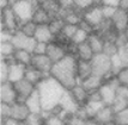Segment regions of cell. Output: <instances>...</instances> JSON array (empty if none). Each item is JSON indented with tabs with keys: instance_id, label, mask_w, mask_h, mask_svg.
Listing matches in <instances>:
<instances>
[{
	"instance_id": "6da1fadb",
	"label": "cell",
	"mask_w": 128,
	"mask_h": 125,
	"mask_svg": "<svg viewBox=\"0 0 128 125\" xmlns=\"http://www.w3.org/2000/svg\"><path fill=\"white\" fill-rule=\"evenodd\" d=\"M36 88L42 101L43 112H52L55 107H58L64 93L66 92V88L50 75L46 76L36 86Z\"/></svg>"
},
{
	"instance_id": "7a4b0ae2",
	"label": "cell",
	"mask_w": 128,
	"mask_h": 125,
	"mask_svg": "<svg viewBox=\"0 0 128 125\" xmlns=\"http://www.w3.org/2000/svg\"><path fill=\"white\" fill-rule=\"evenodd\" d=\"M77 62L78 59H76L74 54H67L62 60L53 64L50 76L56 79L66 89H71L79 83Z\"/></svg>"
},
{
	"instance_id": "3957f363",
	"label": "cell",
	"mask_w": 128,
	"mask_h": 125,
	"mask_svg": "<svg viewBox=\"0 0 128 125\" xmlns=\"http://www.w3.org/2000/svg\"><path fill=\"white\" fill-rule=\"evenodd\" d=\"M91 64H92V73L103 77L104 80H108L109 76H115L112 74V57L106 55L104 53L95 54V56L91 60Z\"/></svg>"
},
{
	"instance_id": "277c9868",
	"label": "cell",
	"mask_w": 128,
	"mask_h": 125,
	"mask_svg": "<svg viewBox=\"0 0 128 125\" xmlns=\"http://www.w3.org/2000/svg\"><path fill=\"white\" fill-rule=\"evenodd\" d=\"M38 6H36L30 0H18L14 4L11 5V8L13 10L16 17L20 23V25L32 20L34 13Z\"/></svg>"
},
{
	"instance_id": "5b68a950",
	"label": "cell",
	"mask_w": 128,
	"mask_h": 125,
	"mask_svg": "<svg viewBox=\"0 0 128 125\" xmlns=\"http://www.w3.org/2000/svg\"><path fill=\"white\" fill-rule=\"evenodd\" d=\"M118 85H120V81L117 80L116 76H112L110 79H108L103 82V85L100 87L98 92H100L102 100L106 105H112V103L115 101Z\"/></svg>"
},
{
	"instance_id": "8992f818",
	"label": "cell",
	"mask_w": 128,
	"mask_h": 125,
	"mask_svg": "<svg viewBox=\"0 0 128 125\" xmlns=\"http://www.w3.org/2000/svg\"><path fill=\"white\" fill-rule=\"evenodd\" d=\"M11 42L14 45L16 50H26V51H30L31 54H34L35 47L37 44V41L35 39V37L23 33L20 30H18L13 33Z\"/></svg>"
},
{
	"instance_id": "52a82bcc",
	"label": "cell",
	"mask_w": 128,
	"mask_h": 125,
	"mask_svg": "<svg viewBox=\"0 0 128 125\" xmlns=\"http://www.w3.org/2000/svg\"><path fill=\"white\" fill-rule=\"evenodd\" d=\"M1 29H6L10 30L12 32H16L19 30L20 27V23L18 20V18L16 17L13 10L10 7H7L5 10H1Z\"/></svg>"
},
{
	"instance_id": "ba28073f",
	"label": "cell",
	"mask_w": 128,
	"mask_h": 125,
	"mask_svg": "<svg viewBox=\"0 0 128 125\" xmlns=\"http://www.w3.org/2000/svg\"><path fill=\"white\" fill-rule=\"evenodd\" d=\"M4 59V57H2ZM6 60L10 63V71H8V81L12 83H16L19 80L24 79L25 76V70H26V65L22 64L19 62L14 60V57H7Z\"/></svg>"
},
{
	"instance_id": "9c48e42d",
	"label": "cell",
	"mask_w": 128,
	"mask_h": 125,
	"mask_svg": "<svg viewBox=\"0 0 128 125\" xmlns=\"http://www.w3.org/2000/svg\"><path fill=\"white\" fill-rule=\"evenodd\" d=\"M83 19L85 22H88L91 26H94L95 29L97 26H100V23L104 20V16H103V11H102V5L92 6L91 8L84 11Z\"/></svg>"
},
{
	"instance_id": "30bf717a",
	"label": "cell",
	"mask_w": 128,
	"mask_h": 125,
	"mask_svg": "<svg viewBox=\"0 0 128 125\" xmlns=\"http://www.w3.org/2000/svg\"><path fill=\"white\" fill-rule=\"evenodd\" d=\"M17 101H18V94L16 92L14 85L10 81L0 83V103L12 105Z\"/></svg>"
},
{
	"instance_id": "8fae6325",
	"label": "cell",
	"mask_w": 128,
	"mask_h": 125,
	"mask_svg": "<svg viewBox=\"0 0 128 125\" xmlns=\"http://www.w3.org/2000/svg\"><path fill=\"white\" fill-rule=\"evenodd\" d=\"M59 106L65 112H67V113H70V114H76L80 110V107H82L78 101L74 99V97L72 95V93H71L70 89H66V92L64 93Z\"/></svg>"
},
{
	"instance_id": "7c38bea8",
	"label": "cell",
	"mask_w": 128,
	"mask_h": 125,
	"mask_svg": "<svg viewBox=\"0 0 128 125\" xmlns=\"http://www.w3.org/2000/svg\"><path fill=\"white\" fill-rule=\"evenodd\" d=\"M53 64H54L53 61L50 60L49 56L47 54H43V55L32 54V60H31V64L30 65H32L36 69L41 70L47 76L50 75V70H52Z\"/></svg>"
},
{
	"instance_id": "4fadbf2b",
	"label": "cell",
	"mask_w": 128,
	"mask_h": 125,
	"mask_svg": "<svg viewBox=\"0 0 128 125\" xmlns=\"http://www.w3.org/2000/svg\"><path fill=\"white\" fill-rule=\"evenodd\" d=\"M13 85H14L16 92L18 94V101H20V103H25L26 98L36 89V86L34 83H31L30 81H28L25 77L19 80L16 83H13Z\"/></svg>"
},
{
	"instance_id": "5bb4252c",
	"label": "cell",
	"mask_w": 128,
	"mask_h": 125,
	"mask_svg": "<svg viewBox=\"0 0 128 125\" xmlns=\"http://www.w3.org/2000/svg\"><path fill=\"white\" fill-rule=\"evenodd\" d=\"M47 55L49 56V59L53 61V63H56L60 60H62L67 55V50L65 47H62L61 44L56 43L55 41H53L52 43L48 44L47 48Z\"/></svg>"
},
{
	"instance_id": "9a60e30c",
	"label": "cell",
	"mask_w": 128,
	"mask_h": 125,
	"mask_svg": "<svg viewBox=\"0 0 128 125\" xmlns=\"http://www.w3.org/2000/svg\"><path fill=\"white\" fill-rule=\"evenodd\" d=\"M25 105L28 106L30 113L32 114H41L43 112V109H42V101H41V98H40V94L37 88L30 95H29L26 100H25Z\"/></svg>"
},
{
	"instance_id": "2e32d148",
	"label": "cell",
	"mask_w": 128,
	"mask_h": 125,
	"mask_svg": "<svg viewBox=\"0 0 128 125\" xmlns=\"http://www.w3.org/2000/svg\"><path fill=\"white\" fill-rule=\"evenodd\" d=\"M114 27L116 29L117 31H126L128 29V12L117 7L115 14L112 18Z\"/></svg>"
},
{
	"instance_id": "e0dca14e",
	"label": "cell",
	"mask_w": 128,
	"mask_h": 125,
	"mask_svg": "<svg viewBox=\"0 0 128 125\" xmlns=\"http://www.w3.org/2000/svg\"><path fill=\"white\" fill-rule=\"evenodd\" d=\"M103 82H104V79H103V77H100V76L96 75V74L92 73V74L90 76H88L86 79H84L80 83H82V86H83L90 94V93L97 92V91L100 89V86L103 85Z\"/></svg>"
},
{
	"instance_id": "ac0fdd59",
	"label": "cell",
	"mask_w": 128,
	"mask_h": 125,
	"mask_svg": "<svg viewBox=\"0 0 128 125\" xmlns=\"http://www.w3.org/2000/svg\"><path fill=\"white\" fill-rule=\"evenodd\" d=\"M34 37H35V39L37 42H42V43H47V44L52 43L55 39V36L50 31L48 24L37 25V29H36V32H35Z\"/></svg>"
},
{
	"instance_id": "d6986e66",
	"label": "cell",
	"mask_w": 128,
	"mask_h": 125,
	"mask_svg": "<svg viewBox=\"0 0 128 125\" xmlns=\"http://www.w3.org/2000/svg\"><path fill=\"white\" fill-rule=\"evenodd\" d=\"M30 111H29L28 106L25 105V103H20V101H17V103L12 104L11 105V118L18 120H25L28 119V117L30 116Z\"/></svg>"
},
{
	"instance_id": "ffe728a7",
	"label": "cell",
	"mask_w": 128,
	"mask_h": 125,
	"mask_svg": "<svg viewBox=\"0 0 128 125\" xmlns=\"http://www.w3.org/2000/svg\"><path fill=\"white\" fill-rule=\"evenodd\" d=\"M106 106L102 100H88V103L83 106L88 118H95V116Z\"/></svg>"
},
{
	"instance_id": "44dd1931",
	"label": "cell",
	"mask_w": 128,
	"mask_h": 125,
	"mask_svg": "<svg viewBox=\"0 0 128 125\" xmlns=\"http://www.w3.org/2000/svg\"><path fill=\"white\" fill-rule=\"evenodd\" d=\"M77 71H78V79H79V83H80L84 79H86L88 76H90L92 74L91 61H85V60L78 59V62H77Z\"/></svg>"
},
{
	"instance_id": "7402d4cb",
	"label": "cell",
	"mask_w": 128,
	"mask_h": 125,
	"mask_svg": "<svg viewBox=\"0 0 128 125\" xmlns=\"http://www.w3.org/2000/svg\"><path fill=\"white\" fill-rule=\"evenodd\" d=\"M94 119H96L100 124H106L108 122H112V120L115 119V111L112 110L110 105H106L98 113L96 114Z\"/></svg>"
},
{
	"instance_id": "603a6c76",
	"label": "cell",
	"mask_w": 128,
	"mask_h": 125,
	"mask_svg": "<svg viewBox=\"0 0 128 125\" xmlns=\"http://www.w3.org/2000/svg\"><path fill=\"white\" fill-rule=\"evenodd\" d=\"M46 76H47L46 74H43V73L41 70H38V69H36L35 67L28 65V67H26V70H25V76H24V77H25L28 81L31 82V83H34L35 86H37Z\"/></svg>"
},
{
	"instance_id": "cb8c5ba5",
	"label": "cell",
	"mask_w": 128,
	"mask_h": 125,
	"mask_svg": "<svg viewBox=\"0 0 128 125\" xmlns=\"http://www.w3.org/2000/svg\"><path fill=\"white\" fill-rule=\"evenodd\" d=\"M88 43L90 44L91 49L95 54H100L103 53V48H104V41L100 35L97 32H92L89 35L88 37Z\"/></svg>"
},
{
	"instance_id": "d4e9b609",
	"label": "cell",
	"mask_w": 128,
	"mask_h": 125,
	"mask_svg": "<svg viewBox=\"0 0 128 125\" xmlns=\"http://www.w3.org/2000/svg\"><path fill=\"white\" fill-rule=\"evenodd\" d=\"M72 95L74 97V99L79 103L80 106H84L85 104L88 103V99H89V92L85 89V88L82 86V83H78L73 88L70 89Z\"/></svg>"
},
{
	"instance_id": "484cf974",
	"label": "cell",
	"mask_w": 128,
	"mask_h": 125,
	"mask_svg": "<svg viewBox=\"0 0 128 125\" xmlns=\"http://www.w3.org/2000/svg\"><path fill=\"white\" fill-rule=\"evenodd\" d=\"M76 55H77V57L80 59V60L91 61L92 57L95 56V53L92 51L90 44L88 43V41H86V42L77 45V53H76Z\"/></svg>"
},
{
	"instance_id": "4316f807",
	"label": "cell",
	"mask_w": 128,
	"mask_h": 125,
	"mask_svg": "<svg viewBox=\"0 0 128 125\" xmlns=\"http://www.w3.org/2000/svg\"><path fill=\"white\" fill-rule=\"evenodd\" d=\"M50 20H52V17H50V14L46 11L42 6L40 5L38 7L36 8L35 13H34L32 22L36 23L37 25H43V24H49Z\"/></svg>"
},
{
	"instance_id": "83f0119b",
	"label": "cell",
	"mask_w": 128,
	"mask_h": 125,
	"mask_svg": "<svg viewBox=\"0 0 128 125\" xmlns=\"http://www.w3.org/2000/svg\"><path fill=\"white\" fill-rule=\"evenodd\" d=\"M14 60L19 63H22L24 65H30L31 64V60H32V54L30 51L26 50H16V53L13 55Z\"/></svg>"
},
{
	"instance_id": "f1b7e54d",
	"label": "cell",
	"mask_w": 128,
	"mask_h": 125,
	"mask_svg": "<svg viewBox=\"0 0 128 125\" xmlns=\"http://www.w3.org/2000/svg\"><path fill=\"white\" fill-rule=\"evenodd\" d=\"M16 53V48L12 44V42H0V55L1 57L7 59L12 57Z\"/></svg>"
},
{
	"instance_id": "f546056e",
	"label": "cell",
	"mask_w": 128,
	"mask_h": 125,
	"mask_svg": "<svg viewBox=\"0 0 128 125\" xmlns=\"http://www.w3.org/2000/svg\"><path fill=\"white\" fill-rule=\"evenodd\" d=\"M65 24H66L65 20H64L62 18H60V17H58V18H53L48 25H49V29H50V31L53 32V35H54V36H58L59 33H61Z\"/></svg>"
},
{
	"instance_id": "4dcf8cb0",
	"label": "cell",
	"mask_w": 128,
	"mask_h": 125,
	"mask_svg": "<svg viewBox=\"0 0 128 125\" xmlns=\"http://www.w3.org/2000/svg\"><path fill=\"white\" fill-rule=\"evenodd\" d=\"M8 71H10V63L6 59L0 60V83L8 81Z\"/></svg>"
},
{
	"instance_id": "1f68e13d",
	"label": "cell",
	"mask_w": 128,
	"mask_h": 125,
	"mask_svg": "<svg viewBox=\"0 0 128 125\" xmlns=\"http://www.w3.org/2000/svg\"><path fill=\"white\" fill-rule=\"evenodd\" d=\"M89 35L90 33L88 32V31L83 30L82 27H78V30H77V32L74 33V36H73V38L71 39V42H72L73 44H76V45H79V44H82L88 41Z\"/></svg>"
},
{
	"instance_id": "d6a6232c",
	"label": "cell",
	"mask_w": 128,
	"mask_h": 125,
	"mask_svg": "<svg viewBox=\"0 0 128 125\" xmlns=\"http://www.w3.org/2000/svg\"><path fill=\"white\" fill-rule=\"evenodd\" d=\"M97 0H74V6L78 8L79 11H86L91 8L92 6H96Z\"/></svg>"
},
{
	"instance_id": "836d02e7",
	"label": "cell",
	"mask_w": 128,
	"mask_h": 125,
	"mask_svg": "<svg viewBox=\"0 0 128 125\" xmlns=\"http://www.w3.org/2000/svg\"><path fill=\"white\" fill-rule=\"evenodd\" d=\"M36 29H37V24L34 23L32 20L23 24V25H20V27H19V30H20L23 33H25V35H28V36H31V37L35 36Z\"/></svg>"
},
{
	"instance_id": "e575fe53",
	"label": "cell",
	"mask_w": 128,
	"mask_h": 125,
	"mask_svg": "<svg viewBox=\"0 0 128 125\" xmlns=\"http://www.w3.org/2000/svg\"><path fill=\"white\" fill-rule=\"evenodd\" d=\"M115 122L117 125H128V107L115 113Z\"/></svg>"
},
{
	"instance_id": "d590c367",
	"label": "cell",
	"mask_w": 128,
	"mask_h": 125,
	"mask_svg": "<svg viewBox=\"0 0 128 125\" xmlns=\"http://www.w3.org/2000/svg\"><path fill=\"white\" fill-rule=\"evenodd\" d=\"M118 51V47L116 45L115 42H104V48H103V53L108 56H115Z\"/></svg>"
},
{
	"instance_id": "8d00e7d4",
	"label": "cell",
	"mask_w": 128,
	"mask_h": 125,
	"mask_svg": "<svg viewBox=\"0 0 128 125\" xmlns=\"http://www.w3.org/2000/svg\"><path fill=\"white\" fill-rule=\"evenodd\" d=\"M46 125H67V123L61 117L49 112V116L46 118Z\"/></svg>"
},
{
	"instance_id": "74e56055",
	"label": "cell",
	"mask_w": 128,
	"mask_h": 125,
	"mask_svg": "<svg viewBox=\"0 0 128 125\" xmlns=\"http://www.w3.org/2000/svg\"><path fill=\"white\" fill-rule=\"evenodd\" d=\"M78 25H73V24H65V26L62 29L61 33L65 36L66 38H68L70 41L73 38L74 36V33L77 32V30H78Z\"/></svg>"
},
{
	"instance_id": "f35d334b",
	"label": "cell",
	"mask_w": 128,
	"mask_h": 125,
	"mask_svg": "<svg viewBox=\"0 0 128 125\" xmlns=\"http://www.w3.org/2000/svg\"><path fill=\"white\" fill-rule=\"evenodd\" d=\"M112 107V110L115 111V113L120 112L124 110L126 107H128V100H124V99H121V98H116L115 101L112 103V105H110Z\"/></svg>"
},
{
	"instance_id": "ab89813d",
	"label": "cell",
	"mask_w": 128,
	"mask_h": 125,
	"mask_svg": "<svg viewBox=\"0 0 128 125\" xmlns=\"http://www.w3.org/2000/svg\"><path fill=\"white\" fill-rule=\"evenodd\" d=\"M117 56L120 57L123 67H128V43L126 44V45L121 47V48H118Z\"/></svg>"
},
{
	"instance_id": "60d3db41",
	"label": "cell",
	"mask_w": 128,
	"mask_h": 125,
	"mask_svg": "<svg viewBox=\"0 0 128 125\" xmlns=\"http://www.w3.org/2000/svg\"><path fill=\"white\" fill-rule=\"evenodd\" d=\"M0 116H1V122L10 118L11 116V105L5 103H0Z\"/></svg>"
},
{
	"instance_id": "b9f144b4",
	"label": "cell",
	"mask_w": 128,
	"mask_h": 125,
	"mask_svg": "<svg viewBox=\"0 0 128 125\" xmlns=\"http://www.w3.org/2000/svg\"><path fill=\"white\" fill-rule=\"evenodd\" d=\"M117 7L112 5H102V11H103V16L104 19H112V16L115 14Z\"/></svg>"
},
{
	"instance_id": "7bdbcfd3",
	"label": "cell",
	"mask_w": 128,
	"mask_h": 125,
	"mask_svg": "<svg viewBox=\"0 0 128 125\" xmlns=\"http://www.w3.org/2000/svg\"><path fill=\"white\" fill-rule=\"evenodd\" d=\"M116 77H117V80L120 81L121 85H124V86L128 87V67L122 68L121 70L117 73Z\"/></svg>"
},
{
	"instance_id": "ee69618b",
	"label": "cell",
	"mask_w": 128,
	"mask_h": 125,
	"mask_svg": "<svg viewBox=\"0 0 128 125\" xmlns=\"http://www.w3.org/2000/svg\"><path fill=\"white\" fill-rule=\"evenodd\" d=\"M116 98H121L124 100H128V87L124 85H118L116 91Z\"/></svg>"
},
{
	"instance_id": "f6af8a7d",
	"label": "cell",
	"mask_w": 128,
	"mask_h": 125,
	"mask_svg": "<svg viewBox=\"0 0 128 125\" xmlns=\"http://www.w3.org/2000/svg\"><path fill=\"white\" fill-rule=\"evenodd\" d=\"M13 33L14 32H12L10 30L1 29V31H0V42H11Z\"/></svg>"
},
{
	"instance_id": "bcb514c9",
	"label": "cell",
	"mask_w": 128,
	"mask_h": 125,
	"mask_svg": "<svg viewBox=\"0 0 128 125\" xmlns=\"http://www.w3.org/2000/svg\"><path fill=\"white\" fill-rule=\"evenodd\" d=\"M47 48H48V44H47V43L37 42L36 47H35V50H34V54H36V55L47 54Z\"/></svg>"
},
{
	"instance_id": "7dc6e473",
	"label": "cell",
	"mask_w": 128,
	"mask_h": 125,
	"mask_svg": "<svg viewBox=\"0 0 128 125\" xmlns=\"http://www.w3.org/2000/svg\"><path fill=\"white\" fill-rule=\"evenodd\" d=\"M1 125H26V123L24 120H18L14 119V118H7V119L2 120L1 122Z\"/></svg>"
},
{
	"instance_id": "c3c4849f",
	"label": "cell",
	"mask_w": 128,
	"mask_h": 125,
	"mask_svg": "<svg viewBox=\"0 0 128 125\" xmlns=\"http://www.w3.org/2000/svg\"><path fill=\"white\" fill-rule=\"evenodd\" d=\"M61 8H72L74 6V0H58Z\"/></svg>"
},
{
	"instance_id": "681fc988",
	"label": "cell",
	"mask_w": 128,
	"mask_h": 125,
	"mask_svg": "<svg viewBox=\"0 0 128 125\" xmlns=\"http://www.w3.org/2000/svg\"><path fill=\"white\" fill-rule=\"evenodd\" d=\"M120 0H100V5H112L118 7Z\"/></svg>"
},
{
	"instance_id": "f907efd6",
	"label": "cell",
	"mask_w": 128,
	"mask_h": 125,
	"mask_svg": "<svg viewBox=\"0 0 128 125\" xmlns=\"http://www.w3.org/2000/svg\"><path fill=\"white\" fill-rule=\"evenodd\" d=\"M82 125H100V124L96 119H94V118H89V119L84 120V123Z\"/></svg>"
},
{
	"instance_id": "816d5d0a",
	"label": "cell",
	"mask_w": 128,
	"mask_h": 125,
	"mask_svg": "<svg viewBox=\"0 0 128 125\" xmlns=\"http://www.w3.org/2000/svg\"><path fill=\"white\" fill-rule=\"evenodd\" d=\"M11 4H10V0H0V8L1 10H5L7 7H10Z\"/></svg>"
},
{
	"instance_id": "f5cc1de1",
	"label": "cell",
	"mask_w": 128,
	"mask_h": 125,
	"mask_svg": "<svg viewBox=\"0 0 128 125\" xmlns=\"http://www.w3.org/2000/svg\"><path fill=\"white\" fill-rule=\"evenodd\" d=\"M118 7L122 8L124 11L128 12V0H120V4H118Z\"/></svg>"
},
{
	"instance_id": "db71d44e",
	"label": "cell",
	"mask_w": 128,
	"mask_h": 125,
	"mask_svg": "<svg viewBox=\"0 0 128 125\" xmlns=\"http://www.w3.org/2000/svg\"><path fill=\"white\" fill-rule=\"evenodd\" d=\"M40 2H41V4H42V2H44V1H48V0H38Z\"/></svg>"
}]
</instances>
